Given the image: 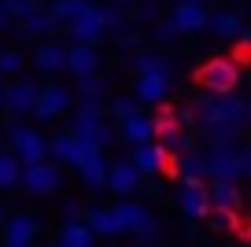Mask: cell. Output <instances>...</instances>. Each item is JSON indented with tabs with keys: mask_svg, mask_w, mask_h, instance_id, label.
<instances>
[{
	"mask_svg": "<svg viewBox=\"0 0 251 247\" xmlns=\"http://www.w3.org/2000/svg\"><path fill=\"white\" fill-rule=\"evenodd\" d=\"M141 181H144V173L137 170L133 162H115L107 173V192L111 196H133L141 188Z\"/></svg>",
	"mask_w": 251,
	"mask_h": 247,
	"instance_id": "2e32d148",
	"label": "cell"
},
{
	"mask_svg": "<svg viewBox=\"0 0 251 247\" xmlns=\"http://www.w3.org/2000/svg\"><path fill=\"white\" fill-rule=\"evenodd\" d=\"M111 8H122V11H129V8H137V0H107Z\"/></svg>",
	"mask_w": 251,
	"mask_h": 247,
	"instance_id": "60d3db41",
	"label": "cell"
},
{
	"mask_svg": "<svg viewBox=\"0 0 251 247\" xmlns=\"http://www.w3.org/2000/svg\"><path fill=\"white\" fill-rule=\"evenodd\" d=\"M137 74H170V63L159 52H137L133 55V77Z\"/></svg>",
	"mask_w": 251,
	"mask_h": 247,
	"instance_id": "f546056e",
	"label": "cell"
},
{
	"mask_svg": "<svg viewBox=\"0 0 251 247\" xmlns=\"http://www.w3.org/2000/svg\"><path fill=\"white\" fill-rule=\"evenodd\" d=\"M166 96H170V74H137L133 77L137 103H163Z\"/></svg>",
	"mask_w": 251,
	"mask_h": 247,
	"instance_id": "5bb4252c",
	"label": "cell"
},
{
	"mask_svg": "<svg viewBox=\"0 0 251 247\" xmlns=\"http://www.w3.org/2000/svg\"><path fill=\"white\" fill-rule=\"evenodd\" d=\"M207 225H211V232H233L236 214L233 210H211V214H207Z\"/></svg>",
	"mask_w": 251,
	"mask_h": 247,
	"instance_id": "e575fe53",
	"label": "cell"
},
{
	"mask_svg": "<svg viewBox=\"0 0 251 247\" xmlns=\"http://www.w3.org/2000/svg\"><path fill=\"white\" fill-rule=\"evenodd\" d=\"M166 159H170V155H166V151H163V144L155 140V144H141V148H133V159H129V162H133V166L144 173V177H155V173H163V170H166Z\"/></svg>",
	"mask_w": 251,
	"mask_h": 247,
	"instance_id": "ac0fdd59",
	"label": "cell"
},
{
	"mask_svg": "<svg viewBox=\"0 0 251 247\" xmlns=\"http://www.w3.org/2000/svg\"><path fill=\"white\" fill-rule=\"evenodd\" d=\"M8 144H11V151L23 159V166H33V162L48 159V140L41 137V129H33V125L11 122L8 125Z\"/></svg>",
	"mask_w": 251,
	"mask_h": 247,
	"instance_id": "5b68a950",
	"label": "cell"
},
{
	"mask_svg": "<svg viewBox=\"0 0 251 247\" xmlns=\"http://www.w3.org/2000/svg\"><path fill=\"white\" fill-rule=\"evenodd\" d=\"M196 115L203 122L207 137L214 144H233L236 129L248 122V103L244 100H233V96H211V93H200L196 96Z\"/></svg>",
	"mask_w": 251,
	"mask_h": 247,
	"instance_id": "6da1fadb",
	"label": "cell"
},
{
	"mask_svg": "<svg viewBox=\"0 0 251 247\" xmlns=\"http://www.w3.org/2000/svg\"><path fill=\"white\" fill-rule=\"evenodd\" d=\"M71 133L81 140V144L96 148V151H103V148L111 144V137H115L100 103H78V115H74V122H71Z\"/></svg>",
	"mask_w": 251,
	"mask_h": 247,
	"instance_id": "7a4b0ae2",
	"label": "cell"
},
{
	"mask_svg": "<svg viewBox=\"0 0 251 247\" xmlns=\"http://www.w3.org/2000/svg\"><path fill=\"white\" fill-rule=\"evenodd\" d=\"M192 4H207V0H192Z\"/></svg>",
	"mask_w": 251,
	"mask_h": 247,
	"instance_id": "bcb514c9",
	"label": "cell"
},
{
	"mask_svg": "<svg viewBox=\"0 0 251 247\" xmlns=\"http://www.w3.org/2000/svg\"><path fill=\"white\" fill-rule=\"evenodd\" d=\"M248 247H251V244H248Z\"/></svg>",
	"mask_w": 251,
	"mask_h": 247,
	"instance_id": "7dc6e473",
	"label": "cell"
},
{
	"mask_svg": "<svg viewBox=\"0 0 251 247\" xmlns=\"http://www.w3.org/2000/svg\"><path fill=\"white\" fill-rule=\"evenodd\" d=\"M233 63H236V67H240V63H251V45L244 37H240V45L233 48Z\"/></svg>",
	"mask_w": 251,
	"mask_h": 247,
	"instance_id": "8d00e7d4",
	"label": "cell"
},
{
	"mask_svg": "<svg viewBox=\"0 0 251 247\" xmlns=\"http://www.w3.org/2000/svg\"><path fill=\"white\" fill-rule=\"evenodd\" d=\"M4 85H8V81H4V77H0V100H4Z\"/></svg>",
	"mask_w": 251,
	"mask_h": 247,
	"instance_id": "ee69618b",
	"label": "cell"
},
{
	"mask_svg": "<svg viewBox=\"0 0 251 247\" xmlns=\"http://www.w3.org/2000/svg\"><path fill=\"white\" fill-rule=\"evenodd\" d=\"M151 122H155L159 137H166V133H181V122H177V111H174V107H159L155 115H151Z\"/></svg>",
	"mask_w": 251,
	"mask_h": 247,
	"instance_id": "1f68e13d",
	"label": "cell"
},
{
	"mask_svg": "<svg viewBox=\"0 0 251 247\" xmlns=\"http://www.w3.org/2000/svg\"><path fill=\"white\" fill-rule=\"evenodd\" d=\"M59 214H63V225H67V222H85V218H81V207H78L74 199H67V203H63V207H59Z\"/></svg>",
	"mask_w": 251,
	"mask_h": 247,
	"instance_id": "d590c367",
	"label": "cell"
},
{
	"mask_svg": "<svg viewBox=\"0 0 251 247\" xmlns=\"http://www.w3.org/2000/svg\"><path fill=\"white\" fill-rule=\"evenodd\" d=\"M23 173H26V166L15 151H0V192L23 185Z\"/></svg>",
	"mask_w": 251,
	"mask_h": 247,
	"instance_id": "603a6c76",
	"label": "cell"
},
{
	"mask_svg": "<svg viewBox=\"0 0 251 247\" xmlns=\"http://www.w3.org/2000/svg\"><path fill=\"white\" fill-rule=\"evenodd\" d=\"M4 4V11L11 15V23H23L26 15H33V11L41 8V0H0Z\"/></svg>",
	"mask_w": 251,
	"mask_h": 247,
	"instance_id": "d6a6232c",
	"label": "cell"
},
{
	"mask_svg": "<svg viewBox=\"0 0 251 247\" xmlns=\"http://www.w3.org/2000/svg\"><path fill=\"white\" fill-rule=\"evenodd\" d=\"M74 93H78L81 103H100V96L107 93V77L103 74H85V77H78Z\"/></svg>",
	"mask_w": 251,
	"mask_h": 247,
	"instance_id": "4316f807",
	"label": "cell"
},
{
	"mask_svg": "<svg viewBox=\"0 0 251 247\" xmlns=\"http://www.w3.org/2000/svg\"><path fill=\"white\" fill-rule=\"evenodd\" d=\"M63 115H71V89L52 81V85H41V96H37V107H33V118L41 125L48 122H59Z\"/></svg>",
	"mask_w": 251,
	"mask_h": 247,
	"instance_id": "52a82bcc",
	"label": "cell"
},
{
	"mask_svg": "<svg viewBox=\"0 0 251 247\" xmlns=\"http://www.w3.org/2000/svg\"><path fill=\"white\" fill-rule=\"evenodd\" d=\"M63 247H96V232L89 229V222H67L59 229Z\"/></svg>",
	"mask_w": 251,
	"mask_h": 247,
	"instance_id": "7402d4cb",
	"label": "cell"
},
{
	"mask_svg": "<svg viewBox=\"0 0 251 247\" xmlns=\"http://www.w3.org/2000/svg\"><path fill=\"white\" fill-rule=\"evenodd\" d=\"M203 181V177H211V159H207L203 151H188V155H181V181Z\"/></svg>",
	"mask_w": 251,
	"mask_h": 247,
	"instance_id": "484cf974",
	"label": "cell"
},
{
	"mask_svg": "<svg viewBox=\"0 0 251 247\" xmlns=\"http://www.w3.org/2000/svg\"><path fill=\"white\" fill-rule=\"evenodd\" d=\"M177 122H181V125H192V122H196V107H185V111H177Z\"/></svg>",
	"mask_w": 251,
	"mask_h": 247,
	"instance_id": "f35d334b",
	"label": "cell"
},
{
	"mask_svg": "<svg viewBox=\"0 0 251 247\" xmlns=\"http://www.w3.org/2000/svg\"><path fill=\"white\" fill-rule=\"evenodd\" d=\"M37 232H41V222L33 214H11L0 229V247H33Z\"/></svg>",
	"mask_w": 251,
	"mask_h": 247,
	"instance_id": "8fae6325",
	"label": "cell"
},
{
	"mask_svg": "<svg viewBox=\"0 0 251 247\" xmlns=\"http://www.w3.org/2000/svg\"><path fill=\"white\" fill-rule=\"evenodd\" d=\"M8 218H11V214H8V207L0 203V229H4V222H8Z\"/></svg>",
	"mask_w": 251,
	"mask_h": 247,
	"instance_id": "7bdbcfd3",
	"label": "cell"
},
{
	"mask_svg": "<svg viewBox=\"0 0 251 247\" xmlns=\"http://www.w3.org/2000/svg\"><path fill=\"white\" fill-rule=\"evenodd\" d=\"M63 26H59V19L52 15V8H45L41 4L33 15H26L23 23H15V37L19 41H48L52 33H59Z\"/></svg>",
	"mask_w": 251,
	"mask_h": 247,
	"instance_id": "7c38bea8",
	"label": "cell"
},
{
	"mask_svg": "<svg viewBox=\"0 0 251 247\" xmlns=\"http://www.w3.org/2000/svg\"><path fill=\"white\" fill-rule=\"evenodd\" d=\"M137 111H141V103H137L133 96H115V100H111V107H107V115H115L118 122H126V118H133Z\"/></svg>",
	"mask_w": 251,
	"mask_h": 247,
	"instance_id": "836d02e7",
	"label": "cell"
},
{
	"mask_svg": "<svg viewBox=\"0 0 251 247\" xmlns=\"http://www.w3.org/2000/svg\"><path fill=\"white\" fill-rule=\"evenodd\" d=\"M67 33H71V45H100L111 33L107 19H103V4H89V11L74 19V23L67 26Z\"/></svg>",
	"mask_w": 251,
	"mask_h": 247,
	"instance_id": "8992f818",
	"label": "cell"
},
{
	"mask_svg": "<svg viewBox=\"0 0 251 247\" xmlns=\"http://www.w3.org/2000/svg\"><path fill=\"white\" fill-rule=\"evenodd\" d=\"M59 185H63V173H59V162H52V159L33 162L23 173V188L30 196H52V192H59Z\"/></svg>",
	"mask_w": 251,
	"mask_h": 247,
	"instance_id": "ba28073f",
	"label": "cell"
},
{
	"mask_svg": "<svg viewBox=\"0 0 251 247\" xmlns=\"http://www.w3.org/2000/svg\"><path fill=\"white\" fill-rule=\"evenodd\" d=\"M67 52H71V45H59L55 37H48V41H37V45H33L30 63H33V70L55 77V74L67 70Z\"/></svg>",
	"mask_w": 251,
	"mask_h": 247,
	"instance_id": "30bf717a",
	"label": "cell"
},
{
	"mask_svg": "<svg viewBox=\"0 0 251 247\" xmlns=\"http://www.w3.org/2000/svg\"><path fill=\"white\" fill-rule=\"evenodd\" d=\"M177 203H181V210H185L188 218H207V214L214 210V203H211V185H203V188H181Z\"/></svg>",
	"mask_w": 251,
	"mask_h": 247,
	"instance_id": "d6986e66",
	"label": "cell"
},
{
	"mask_svg": "<svg viewBox=\"0 0 251 247\" xmlns=\"http://www.w3.org/2000/svg\"><path fill=\"white\" fill-rule=\"evenodd\" d=\"M240 15L236 11H218V15H211V33L214 37H222V41H240L244 37V30H240Z\"/></svg>",
	"mask_w": 251,
	"mask_h": 247,
	"instance_id": "cb8c5ba5",
	"label": "cell"
},
{
	"mask_svg": "<svg viewBox=\"0 0 251 247\" xmlns=\"http://www.w3.org/2000/svg\"><path fill=\"white\" fill-rule=\"evenodd\" d=\"M74 148H78V140H74V133H55V137H48V155H52L55 162H71Z\"/></svg>",
	"mask_w": 251,
	"mask_h": 247,
	"instance_id": "4dcf8cb0",
	"label": "cell"
},
{
	"mask_svg": "<svg viewBox=\"0 0 251 247\" xmlns=\"http://www.w3.org/2000/svg\"><path fill=\"white\" fill-rule=\"evenodd\" d=\"M67 70H71L74 77L100 74V48L96 45H71V52H67Z\"/></svg>",
	"mask_w": 251,
	"mask_h": 247,
	"instance_id": "e0dca14e",
	"label": "cell"
},
{
	"mask_svg": "<svg viewBox=\"0 0 251 247\" xmlns=\"http://www.w3.org/2000/svg\"><path fill=\"white\" fill-rule=\"evenodd\" d=\"M107 173H111V162L103 159V155H93V159L78 170V177H81V185H85V188H93V192H96V188H107Z\"/></svg>",
	"mask_w": 251,
	"mask_h": 247,
	"instance_id": "44dd1931",
	"label": "cell"
},
{
	"mask_svg": "<svg viewBox=\"0 0 251 247\" xmlns=\"http://www.w3.org/2000/svg\"><path fill=\"white\" fill-rule=\"evenodd\" d=\"M196 85L200 93H211V96H233L240 85V67L226 55H214L196 70Z\"/></svg>",
	"mask_w": 251,
	"mask_h": 247,
	"instance_id": "3957f363",
	"label": "cell"
},
{
	"mask_svg": "<svg viewBox=\"0 0 251 247\" xmlns=\"http://www.w3.org/2000/svg\"><path fill=\"white\" fill-rule=\"evenodd\" d=\"M177 33H181V30H177V26L170 23V19H166V23H163V26H159V30H155V37H159V41H174V37H177Z\"/></svg>",
	"mask_w": 251,
	"mask_h": 247,
	"instance_id": "74e56055",
	"label": "cell"
},
{
	"mask_svg": "<svg viewBox=\"0 0 251 247\" xmlns=\"http://www.w3.org/2000/svg\"><path fill=\"white\" fill-rule=\"evenodd\" d=\"M240 159H244V177H251V148H248V151H240Z\"/></svg>",
	"mask_w": 251,
	"mask_h": 247,
	"instance_id": "b9f144b4",
	"label": "cell"
},
{
	"mask_svg": "<svg viewBox=\"0 0 251 247\" xmlns=\"http://www.w3.org/2000/svg\"><path fill=\"white\" fill-rule=\"evenodd\" d=\"M85 222H89V229L96 232V236H122V222H118V214H115V207H93L85 214Z\"/></svg>",
	"mask_w": 251,
	"mask_h": 247,
	"instance_id": "ffe728a7",
	"label": "cell"
},
{
	"mask_svg": "<svg viewBox=\"0 0 251 247\" xmlns=\"http://www.w3.org/2000/svg\"><path fill=\"white\" fill-rule=\"evenodd\" d=\"M170 23L177 26L181 33H200V30H211V15H207L203 4H192V0H181L177 8L170 11Z\"/></svg>",
	"mask_w": 251,
	"mask_h": 247,
	"instance_id": "4fadbf2b",
	"label": "cell"
},
{
	"mask_svg": "<svg viewBox=\"0 0 251 247\" xmlns=\"http://www.w3.org/2000/svg\"><path fill=\"white\" fill-rule=\"evenodd\" d=\"M37 96H41V85L33 77H15L11 85H4V115L11 122H23V118H33V107H37Z\"/></svg>",
	"mask_w": 251,
	"mask_h": 247,
	"instance_id": "277c9868",
	"label": "cell"
},
{
	"mask_svg": "<svg viewBox=\"0 0 251 247\" xmlns=\"http://www.w3.org/2000/svg\"><path fill=\"white\" fill-rule=\"evenodd\" d=\"M45 247H63V244H59V240H55V244H45Z\"/></svg>",
	"mask_w": 251,
	"mask_h": 247,
	"instance_id": "f6af8a7d",
	"label": "cell"
},
{
	"mask_svg": "<svg viewBox=\"0 0 251 247\" xmlns=\"http://www.w3.org/2000/svg\"><path fill=\"white\" fill-rule=\"evenodd\" d=\"M8 30H15V23H11V15L4 11V4H0V33H8Z\"/></svg>",
	"mask_w": 251,
	"mask_h": 247,
	"instance_id": "ab89813d",
	"label": "cell"
},
{
	"mask_svg": "<svg viewBox=\"0 0 251 247\" xmlns=\"http://www.w3.org/2000/svg\"><path fill=\"white\" fill-rule=\"evenodd\" d=\"M211 181H226V185H236L244 177V159L233 144H214L211 148Z\"/></svg>",
	"mask_w": 251,
	"mask_h": 247,
	"instance_id": "9c48e42d",
	"label": "cell"
},
{
	"mask_svg": "<svg viewBox=\"0 0 251 247\" xmlns=\"http://www.w3.org/2000/svg\"><path fill=\"white\" fill-rule=\"evenodd\" d=\"M211 203H214V210H240V188L236 185H226V181H211Z\"/></svg>",
	"mask_w": 251,
	"mask_h": 247,
	"instance_id": "d4e9b609",
	"label": "cell"
},
{
	"mask_svg": "<svg viewBox=\"0 0 251 247\" xmlns=\"http://www.w3.org/2000/svg\"><path fill=\"white\" fill-rule=\"evenodd\" d=\"M118 133H122L126 144H133V148H141V144H155V140H159L155 122H151V115H144V111H137L133 118L118 122Z\"/></svg>",
	"mask_w": 251,
	"mask_h": 247,
	"instance_id": "9a60e30c",
	"label": "cell"
},
{
	"mask_svg": "<svg viewBox=\"0 0 251 247\" xmlns=\"http://www.w3.org/2000/svg\"><path fill=\"white\" fill-rule=\"evenodd\" d=\"M89 4H93V0H55V4H52V15L59 19V26L67 30L78 15H85V11H89Z\"/></svg>",
	"mask_w": 251,
	"mask_h": 247,
	"instance_id": "f1b7e54d",
	"label": "cell"
},
{
	"mask_svg": "<svg viewBox=\"0 0 251 247\" xmlns=\"http://www.w3.org/2000/svg\"><path fill=\"white\" fill-rule=\"evenodd\" d=\"M23 67H26L23 48H15V45L0 48V77H4V81H15V77L23 74Z\"/></svg>",
	"mask_w": 251,
	"mask_h": 247,
	"instance_id": "83f0119b",
	"label": "cell"
}]
</instances>
